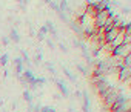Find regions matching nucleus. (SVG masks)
<instances>
[{"label": "nucleus", "instance_id": "nucleus-1", "mask_svg": "<svg viewBox=\"0 0 131 112\" xmlns=\"http://www.w3.org/2000/svg\"><path fill=\"white\" fill-rule=\"evenodd\" d=\"M123 94V88H119V86H111L105 94H102L100 95V98H102V103H103V107L106 109V110H110V107L114 104V101L119 98V95H122Z\"/></svg>", "mask_w": 131, "mask_h": 112}, {"label": "nucleus", "instance_id": "nucleus-2", "mask_svg": "<svg viewBox=\"0 0 131 112\" xmlns=\"http://www.w3.org/2000/svg\"><path fill=\"white\" fill-rule=\"evenodd\" d=\"M116 12H114V9H102V11H99L94 17H93V25H94V28L96 29H102L103 28V25H105V22L111 17V16H114Z\"/></svg>", "mask_w": 131, "mask_h": 112}, {"label": "nucleus", "instance_id": "nucleus-3", "mask_svg": "<svg viewBox=\"0 0 131 112\" xmlns=\"http://www.w3.org/2000/svg\"><path fill=\"white\" fill-rule=\"evenodd\" d=\"M117 80L120 83H125L126 86H129L131 83V68H120L119 72H117Z\"/></svg>", "mask_w": 131, "mask_h": 112}, {"label": "nucleus", "instance_id": "nucleus-4", "mask_svg": "<svg viewBox=\"0 0 131 112\" xmlns=\"http://www.w3.org/2000/svg\"><path fill=\"white\" fill-rule=\"evenodd\" d=\"M128 54H131V43H123V45L117 46V48L113 51V54H111V55H114V57H120V59H123V57H126Z\"/></svg>", "mask_w": 131, "mask_h": 112}, {"label": "nucleus", "instance_id": "nucleus-5", "mask_svg": "<svg viewBox=\"0 0 131 112\" xmlns=\"http://www.w3.org/2000/svg\"><path fill=\"white\" fill-rule=\"evenodd\" d=\"M67 25H68V28H70L74 34H77V37H79L80 40H83V31H82V26L79 25V22H77L76 19H70V22H68Z\"/></svg>", "mask_w": 131, "mask_h": 112}, {"label": "nucleus", "instance_id": "nucleus-6", "mask_svg": "<svg viewBox=\"0 0 131 112\" xmlns=\"http://www.w3.org/2000/svg\"><path fill=\"white\" fill-rule=\"evenodd\" d=\"M111 112H131V98L129 97H126L114 110H111Z\"/></svg>", "mask_w": 131, "mask_h": 112}, {"label": "nucleus", "instance_id": "nucleus-7", "mask_svg": "<svg viewBox=\"0 0 131 112\" xmlns=\"http://www.w3.org/2000/svg\"><path fill=\"white\" fill-rule=\"evenodd\" d=\"M54 83H56L57 89L60 91V95H62V97H70V91H68L67 83L62 81V80H59V78H56V77H54Z\"/></svg>", "mask_w": 131, "mask_h": 112}, {"label": "nucleus", "instance_id": "nucleus-8", "mask_svg": "<svg viewBox=\"0 0 131 112\" xmlns=\"http://www.w3.org/2000/svg\"><path fill=\"white\" fill-rule=\"evenodd\" d=\"M14 66H16V75H17V77H19V75H22V74H23V71H25V65H23V62H22V59H20V57L14 59Z\"/></svg>", "mask_w": 131, "mask_h": 112}, {"label": "nucleus", "instance_id": "nucleus-9", "mask_svg": "<svg viewBox=\"0 0 131 112\" xmlns=\"http://www.w3.org/2000/svg\"><path fill=\"white\" fill-rule=\"evenodd\" d=\"M9 41H14V43H20V40H22V37H20V34H19V31H17V28H11L9 29Z\"/></svg>", "mask_w": 131, "mask_h": 112}, {"label": "nucleus", "instance_id": "nucleus-10", "mask_svg": "<svg viewBox=\"0 0 131 112\" xmlns=\"http://www.w3.org/2000/svg\"><path fill=\"white\" fill-rule=\"evenodd\" d=\"M63 74H65V77H67L70 81H73V83H77V77H76V75H73V74H71V71H68L67 68H63Z\"/></svg>", "mask_w": 131, "mask_h": 112}, {"label": "nucleus", "instance_id": "nucleus-11", "mask_svg": "<svg viewBox=\"0 0 131 112\" xmlns=\"http://www.w3.org/2000/svg\"><path fill=\"white\" fill-rule=\"evenodd\" d=\"M22 97H23V100L29 104V103H32V94H31V91L29 89H25L23 91V94H22Z\"/></svg>", "mask_w": 131, "mask_h": 112}, {"label": "nucleus", "instance_id": "nucleus-12", "mask_svg": "<svg viewBox=\"0 0 131 112\" xmlns=\"http://www.w3.org/2000/svg\"><path fill=\"white\" fill-rule=\"evenodd\" d=\"M76 68L80 71V74H82V75H85V77L88 75V68H86L85 65H80V63H77V65H76Z\"/></svg>", "mask_w": 131, "mask_h": 112}, {"label": "nucleus", "instance_id": "nucleus-13", "mask_svg": "<svg viewBox=\"0 0 131 112\" xmlns=\"http://www.w3.org/2000/svg\"><path fill=\"white\" fill-rule=\"evenodd\" d=\"M42 62H43V54H42V51H37L36 57H34V63L36 65H40Z\"/></svg>", "mask_w": 131, "mask_h": 112}, {"label": "nucleus", "instance_id": "nucleus-14", "mask_svg": "<svg viewBox=\"0 0 131 112\" xmlns=\"http://www.w3.org/2000/svg\"><path fill=\"white\" fill-rule=\"evenodd\" d=\"M8 60H9V55L8 54H2V55H0V65H2V66H6Z\"/></svg>", "mask_w": 131, "mask_h": 112}, {"label": "nucleus", "instance_id": "nucleus-15", "mask_svg": "<svg viewBox=\"0 0 131 112\" xmlns=\"http://www.w3.org/2000/svg\"><path fill=\"white\" fill-rule=\"evenodd\" d=\"M56 14L59 16V19H60V20H62L63 23H68V22H70V17H68L67 14H65V12H62V11H59V12H56Z\"/></svg>", "mask_w": 131, "mask_h": 112}, {"label": "nucleus", "instance_id": "nucleus-16", "mask_svg": "<svg viewBox=\"0 0 131 112\" xmlns=\"http://www.w3.org/2000/svg\"><path fill=\"white\" fill-rule=\"evenodd\" d=\"M46 83V78L45 77H36V86L39 88V86H43Z\"/></svg>", "mask_w": 131, "mask_h": 112}, {"label": "nucleus", "instance_id": "nucleus-17", "mask_svg": "<svg viewBox=\"0 0 131 112\" xmlns=\"http://www.w3.org/2000/svg\"><path fill=\"white\" fill-rule=\"evenodd\" d=\"M40 112H57V110H56V107H52V106H42V107H40Z\"/></svg>", "mask_w": 131, "mask_h": 112}, {"label": "nucleus", "instance_id": "nucleus-18", "mask_svg": "<svg viewBox=\"0 0 131 112\" xmlns=\"http://www.w3.org/2000/svg\"><path fill=\"white\" fill-rule=\"evenodd\" d=\"M45 41H46V46H48L51 51H54V49H56V43H54L51 38H45Z\"/></svg>", "mask_w": 131, "mask_h": 112}, {"label": "nucleus", "instance_id": "nucleus-19", "mask_svg": "<svg viewBox=\"0 0 131 112\" xmlns=\"http://www.w3.org/2000/svg\"><path fill=\"white\" fill-rule=\"evenodd\" d=\"M45 68H46V69H48L52 75H56V74H57V72H56V69H54V66H52L51 63H45Z\"/></svg>", "mask_w": 131, "mask_h": 112}, {"label": "nucleus", "instance_id": "nucleus-20", "mask_svg": "<svg viewBox=\"0 0 131 112\" xmlns=\"http://www.w3.org/2000/svg\"><path fill=\"white\" fill-rule=\"evenodd\" d=\"M48 5H49V8H52V9H54L56 12H59V11H60V9H59V3H56V2H52V0H51V2H49Z\"/></svg>", "mask_w": 131, "mask_h": 112}, {"label": "nucleus", "instance_id": "nucleus-21", "mask_svg": "<svg viewBox=\"0 0 131 112\" xmlns=\"http://www.w3.org/2000/svg\"><path fill=\"white\" fill-rule=\"evenodd\" d=\"M57 46H59V48H60V51H63L65 54L68 52V48H67V45H65V43H62V41H57Z\"/></svg>", "mask_w": 131, "mask_h": 112}, {"label": "nucleus", "instance_id": "nucleus-22", "mask_svg": "<svg viewBox=\"0 0 131 112\" xmlns=\"http://www.w3.org/2000/svg\"><path fill=\"white\" fill-rule=\"evenodd\" d=\"M39 34H42V35H45V37L48 35V29H46V26H45V25L39 28Z\"/></svg>", "mask_w": 131, "mask_h": 112}, {"label": "nucleus", "instance_id": "nucleus-23", "mask_svg": "<svg viewBox=\"0 0 131 112\" xmlns=\"http://www.w3.org/2000/svg\"><path fill=\"white\" fill-rule=\"evenodd\" d=\"M9 43H11V41H9V38H8L6 35H3V37H2V45H3L5 48H8V46H9Z\"/></svg>", "mask_w": 131, "mask_h": 112}, {"label": "nucleus", "instance_id": "nucleus-24", "mask_svg": "<svg viewBox=\"0 0 131 112\" xmlns=\"http://www.w3.org/2000/svg\"><path fill=\"white\" fill-rule=\"evenodd\" d=\"M36 37H37V40H39V41H45V38H46L45 35H42V34H39V32H37V35H36Z\"/></svg>", "mask_w": 131, "mask_h": 112}, {"label": "nucleus", "instance_id": "nucleus-25", "mask_svg": "<svg viewBox=\"0 0 131 112\" xmlns=\"http://www.w3.org/2000/svg\"><path fill=\"white\" fill-rule=\"evenodd\" d=\"M74 95H76V98H80V97H82V91H76Z\"/></svg>", "mask_w": 131, "mask_h": 112}, {"label": "nucleus", "instance_id": "nucleus-26", "mask_svg": "<svg viewBox=\"0 0 131 112\" xmlns=\"http://www.w3.org/2000/svg\"><path fill=\"white\" fill-rule=\"evenodd\" d=\"M60 98H62L60 94H54V100H60Z\"/></svg>", "mask_w": 131, "mask_h": 112}, {"label": "nucleus", "instance_id": "nucleus-27", "mask_svg": "<svg viewBox=\"0 0 131 112\" xmlns=\"http://www.w3.org/2000/svg\"><path fill=\"white\" fill-rule=\"evenodd\" d=\"M68 112H74V109L73 107H68Z\"/></svg>", "mask_w": 131, "mask_h": 112}, {"label": "nucleus", "instance_id": "nucleus-28", "mask_svg": "<svg viewBox=\"0 0 131 112\" xmlns=\"http://www.w3.org/2000/svg\"><path fill=\"white\" fill-rule=\"evenodd\" d=\"M42 2H45V3H49V2H51V0H42Z\"/></svg>", "mask_w": 131, "mask_h": 112}]
</instances>
